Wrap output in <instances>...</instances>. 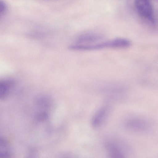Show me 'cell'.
Masks as SVG:
<instances>
[{"label": "cell", "instance_id": "cell-2", "mask_svg": "<svg viewBox=\"0 0 158 158\" xmlns=\"http://www.w3.org/2000/svg\"><path fill=\"white\" fill-rule=\"evenodd\" d=\"M106 48H111V40L100 42L92 44H73L70 45L69 48L77 51H91Z\"/></svg>", "mask_w": 158, "mask_h": 158}, {"label": "cell", "instance_id": "cell-3", "mask_svg": "<svg viewBox=\"0 0 158 158\" xmlns=\"http://www.w3.org/2000/svg\"><path fill=\"white\" fill-rule=\"evenodd\" d=\"M102 35L94 33H87L82 34L77 38V44H92L100 42L103 40Z\"/></svg>", "mask_w": 158, "mask_h": 158}, {"label": "cell", "instance_id": "cell-6", "mask_svg": "<svg viewBox=\"0 0 158 158\" xmlns=\"http://www.w3.org/2000/svg\"><path fill=\"white\" fill-rule=\"evenodd\" d=\"M107 150L112 157H122L123 153L119 148L117 145L112 143H110L107 145Z\"/></svg>", "mask_w": 158, "mask_h": 158}, {"label": "cell", "instance_id": "cell-8", "mask_svg": "<svg viewBox=\"0 0 158 158\" xmlns=\"http://www.w3.org/2000/svg\"><path fill=\"white\" fill-rule=\"evenodd\" d=\"M6 9V6L5 3L3 1L0 2V15H3L5 12Z\"/></svg>", "mask_w": 158, "mask_h": 158}, {"label": "cell", "instance_id": "cell-7", "mask_svg": "<svg viewBox=\"0 0 158 158\" xmlns=\"http://www.w3.org/2000/svg\"><path fill=\"white\" fill-rule=\"evenodd\" d=\"M0 157H5L8 155L9 153V148L7 142L3 139H1L0 147Z\"/></svg>", "mask_w": 158, "mask_h": 158}, {"label": "cell", "instance_id": "cell-4", "mask_svg": "<svg viewBox=\"0 0 158 158\" xmlns=\"http://www.w3.org/2000/svg\"><path fill=\"white\" fill-rule=\"evenodd\" d=\"M109 110L106 106L100 108L93 116L92 120L93 127L97 128L100 126L106 118Z\"/></svg>", "mask_w": 158, "mask_h": 158}, {"label": "cell", "instance_id": "cell-1", "mask_svg": "<svg viewBox=\"0 0 158 158\" xmlns=\"http://www.w3.org/2000/svg\"><path fill=\"white\" fill-rule=\"evenodd\" d=\"M135 6L141 17L151 23H154L153 6L150 0H135Z\"/></svg>", "mask_w": 158, "mask_h": 158}, {"label": "cell", "instance_id": "cell-5", "mask_svg": "<svg viewBox=\"0 0 158 158\" xmlns=\"http://www.w3.org/2000/svg\"><path fill=\"white\" fill-rule=\"evenodd\" d=\"M13 81L9 79H5L0 82V96L3 98L7 94L10 87L13 85Z\"/></svg>", "mask_w": 158, "mask_h": 158}]
</instances>
